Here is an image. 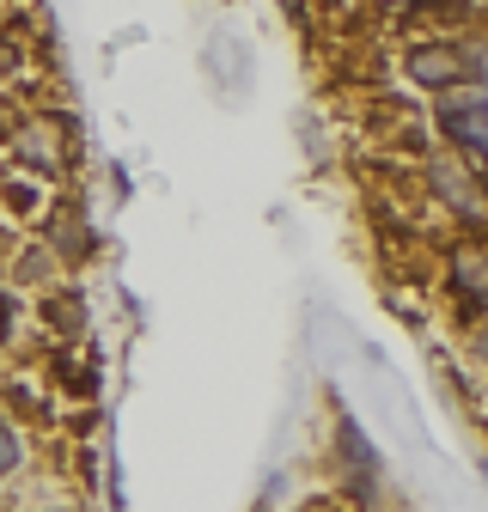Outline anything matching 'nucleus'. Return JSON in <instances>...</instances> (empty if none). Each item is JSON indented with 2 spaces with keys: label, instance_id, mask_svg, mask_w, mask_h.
Instances as JSON below:
<instances>
[{
  "label": "nucleus",
  "instance_id": "nucleus-1",
  "mask_svg": "<svg viewBox=\"0 0 488 512\" xmlns=\"http://www.w3.org/2000/svg\"><path fill=\"white\" fill-rule=\"evenodd\" d=\"M440 122H446V135H452L458 147H470V153L488 165V98H446Z\"/></svg>",
  "mask_w": 488,
  "mask_h": 512
},
{
  "label": "nucleus",
  "instance_id": "nucleus-2",
  "mask_svg": "<svg viewBox=\"0 0 488 512\" xmlns=\"http://www.w3.org/2000/svg\"><path fill=\"white\" fill-rule=\"evenodd\" d=\"M464 68H470L464 49H415V55H409V74H415L421 86H458Z\"/></svg>",
  "mask_w": 488,
  "mask_h": 512
},
{
  "label": "nucleus",
  "instance_id": "nucleus-3",
  "mask_svg": "<svg viewBox=\"0 0 488 512\" xmlns=\"http://www.w3.org/2000/svg\"><path fill=\"white\" fill-rule=\"evenodd\" d=\"M342 445H348V464H354V476H373V445L360 439V427H354V415H342Z\"/></svg>",
  "mask_w": 488,
  "mask_h": 512
},
{
  "label": "nucleus",
  "instance_id": "nucleus-4",
  "mask_svg": "<svg viewBox=\"0 0 488 512\" xmlns=\"http://www.w3.org/2000/svg\"><path fill=\"white\" fill-rule=\"evenodd\" d=\"M458 281L476 293V299H488V263H470V256H464V269H458Z\"/></svg>",
  "mask_w": 488,
  "mask_h": 512
},
{
  "label": "nucleus",
  "instance_id": "nucleus-5",
  "mask_svg": "<svg viewBox=\"0 0 488 512\" xmlns=\"http://www.w3.org/2000/svg\"><path fill=\"white\" fill-rule=\"evenodd\" d=\"M13 464H19V439H13V427H7V421H0V476H7Z\"/></svg>",
  "mask_w": 488,
  "mask_h": 512
},
{
  "label": "nucleus",
  "instance_id": "nucleus-6",
  "mask_svg": "<svg viewBox=\"0 0 488 512\" xmlns=\"http://www.w3.org/2000/svg\"><path fill=\"white\" fill-rule=\"evenodd\" d=\"M55 324H61V330H80V299H61V305H55Z\"/></svg>",
  "mask_w": 488,
  "mask_h": 512
},
{
  "label": "nucleus",
  "instance_id": "nucleus-7",
  "mask_svg": "<svg viewBox=\"0 0 488 512\" xmlns=\"http://www.w3.org/2000/svg\"><path fill=\"white\" fill-rule=\"evenodd\" d=\"M0 336H7V299H0Z\"/></svg>",
  "mask_w": 488,
  "mask_h": 512
},
{
  "label": "nucleus",
  "instance_id": "nucleus-8",
  "mask_svg": "<svg viewBox=\"0 0 488 512\" xmlns=\"http://www.w3.org/2000/svg\"><path fill=\"white\" fill-rule=\"evenodd\" d=\"M482 354H488V336H482Z\"/></svg>",
  "mask_w": 488,
  "mask_h": 512
}]
</instances>
